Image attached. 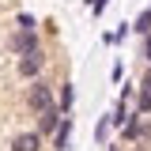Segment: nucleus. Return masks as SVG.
Instances as JSON below:
<instances>
[{
    "label": "nucleus",
    "instance_id": "9",
    "mask_svg": "<svg viewBox=\"0 0 151 151\" xmlns=\"http://www.w3.org/2000/svg\"><path fill=\"white\" fill-rule=\"evenodd\" d=\"M136 113H140V117H151V91L136 94Z\"/></svg>",
    "mask_w": 151,
    "mask_h": 151
},
{
    "label": "nucleus",
    "instance_id": "7",
    "mask_svg": "<svg viewBox=\"0 0 151 151\" xmlns=\"http://www.w3.org/2000/svg\"><path fill=\"white\" fill-rule=\"evenodd\" d=\"M72 102H76L72 83H60V102H57V110H60V113H72Z\"/></svg>",
    "mask_w": 151,
    "mask_h": 151
},
{
    "label": "nucleus",
    "instance_id": "4",
    "mask_svg": "<svg viewBox=\"0 0 151 151\" xmlns=\"http://www.w3.org/2000/svg\"><path fill=\"white\" fill-rule=\"evenodd\" d=\"M42 132L38 129H27V132H15L12 136V144H8V151H42Z\"/></svg>",
    "mask_w": 151,
    "mask_h": 151
},
{
    "label": "nucleus",
    "instance_id": "14",
    "mask_svg": "<svg viewBox=\"0 0 151 151\" xmlns=\"http://www.w3.org/2000/svg\"><path fill=\"white\" fill-rule=\"evenodd\" d=\"M144 60L151 64V34H144Z\"/></svg>",
    "mask_w": 151,
    "mask_h": 151
},
{
    "label": "nucleus",
    "instance_id": "6",
    "mask_svg": "<svg viewBox=\"0 0 151 151\" xmlns=\"http://www.w3.org/2000/svg\"><path fill=\"white\" fill-rule=\"evenodd\" d=\"M60 117H64V113L57 110V106L42 110V113H38V132H42V136H53V132H57V125H60Z\"/></svg>",
    "mask_w": 151,
    "mask_h": 151
},
{
    "label": "nucleus",
    "instance_id": "3",
    "mask_svg": "<svg viewBox=\"0 0 151 151\" xmlns=\"http://www.w3.org/2000/svg\"><path fill=\"white\" fill-rule=\"evenodd\" d=\"M42 72H45V53H42V49L19 57V76H23V79H38Z\"/></svg>",
    "mask_w": 151,
    "mask_h": 151
},
{
    "label": "nucleus",
    "instance_id": "13",
    "mask_svg": "<svg viewBox=\"0 0 151 151\" xmlns=\"http://www.w3.org/2000/svg\"><path fill=\"white\" fill-rule=\"evenodd\" d=\"M140 91H151V64H147V72H144V79H140Z\"/></svg>",
    "mask_w": 151,
    "mask_h": 151
},
{
    "label": "nucleus",
    "instance_id": "10",
    "mask_svg": "<svg viewBox=\"0 0 151 151\" xmlns=\"http://www.w3.org/2000/svg\"><path fill=\"white\" fill-rule=\"evenodd\" d=\"M106 132H110V117H102V121H98V125H94V136H98V144H102V140H106Z\"/></svg>",
    "mask_w": 151,
    "mask_h": 151
},
{
    "label": "nucleus",
    "instance_id": "11",
    "mask_svg": "<svg viewBox=\"0 0 151 151\" xmlns=\"http://www.w3.org/2000/svg\"><path fill=\"white\" fill-rule=\"evenodd\" d=\"M15 27H19V30H34V15H27V12H23V15L15 19Z\"/></svg>",
    "mask_w": 151,
    "mask_h": 151
},
{
    "label": "nucleus",
    "instance_id": "2",
    "mask_svg": "<svg viewBox=\"0 0 151 151\" xmlns=\"http://www.w3.org/2000/svg\"><path fill=\"white\" fill-rule=\"evenodd\" d=\"M34 49H42L38 30H15V34L8 38V53L12 57H27V53H34Z\"/></svg>",
    "mask_w": 151,
    "mask_h": 151
},
{
    "label": "nucleus",
    "instance_id": "1",
    "mask_svg": "<svg viewBox=\"0 0 151 151\" xmlns=\"http://www.w3.org/2000/svg\"><path fill=\"white\" fill-rule=\"evenodd\" d=\"M27 102H30V110L42 113V110H49V106H57L53 102V87L38 76V79H30V91H27Z\"/></svg>",
    "mask_w": 151,
    "mask_h": 151
},
{
    "label": "nucleus",
    "instance_id": "8",
    "mask_svg": "<svg viewBox=\"0 0 151 151\" xmlns=\"http://www.w3.org/2000/svg\"><path fill=\"white\" fill-rule=\"evenodd\" d=\"M132 30H136L140 38H144V34H151V8H147V12H140V15H136V23H132Z\"/></svg>",
    "mask_w": 151,
    "mask_h": 151
},
{
    "label": "nucleus",
    "instance_id": "15",
    "mask_svg": "<svg viewBox=\"0 0 151 151\" xmlns=\"http://www.w3.org/2000/svg\"><path fill=\"white\" fill-rule=\"evenodd\" d=\"M106 4H110V0H91V12H102Z\"/></svg>",
    "mask_w": 151,
    "mask_h": 151
},
{
    "label": "nucleus",
    "instance_id": "17",
    "mask_svg": "<svg viewBox=\"0 0 151 151\" xmlns=\"http://www.w3.org/2000/svg\"><path fill=\"white\" fill-rule=\"evenodd\" d=\"M110 151H117V147H110Z\"/></svg>",
    "mask_w": 151,
    "mask_h": 151
},
{
    "label": "nucleus",
    "instance_id": "12",
    "mask_svg": "<svg viewBox=\"0 0 151 151\" xmlns=\"http://www.w3.org/2000/svg\"><path fill=\"white\" fill-rule=\"evenodd\" d=\"M140 144H151V121L144 125V129H140Z\"/></svg>",
    "mask_w": 151,
    "mask_h": 151
},
{
    "label": "nucleus",
    "instance_id": "16",
    "mask_svg": "<svg viewBox=\"0 0 151 151\" xmlns=\"http://www.w3.org/2000/svg\"><path fill=\"white\" fill-rule=\"evenodd\" d=\"M136 151H144V147H136Z\"/></svg>",
    "mask_w": 151,
    "mask_h": 151
},
{
    "label": "nucleus",
    "instance_id": "5",
    "mask_svg": "<svg viewBox=\"0 0 151 151\" xmlns=\"http://www.w3.org/2000/svg\"><path fill=\"white\" fill-rule=\"evenodd\" d=\"M72 129H76V117H60V125H57V132H53V151H68Z\"/></svg>",
    "mask_w": 151,
    "mask_h": 151
}]
</instances>
